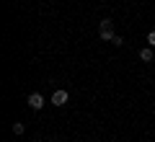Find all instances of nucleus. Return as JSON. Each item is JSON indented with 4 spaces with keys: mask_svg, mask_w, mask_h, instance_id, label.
<instances>
[{
    "mask_svg": "<svg viewBox=\"0 0 155 142\" xmlns=\"http://www.w3.org/2000/svg\"><path fill=\"white\" fill-rule=\"evenodd\" d=\"M147 44H150V47H155V31L147 34Z\"/></svg>",
    "mask_w": 155,
    "mask_h": 142,
    "instance_id": "obj_7",
    "label": "nucleus"
},
{
    "mask_svg": "<svg viewBox=\"0 0 155 142\" xmlns=\"http://www.w3.org/2000/svg\"><path fill=\"white\" fill-rule=\"evenodd\" d=\"M111 44H116V47H122V44H124V39H122V36H119V34H116V36H114V39H111Z\"/></svg>",
    "mask_w": 155,
    "mask_h": 142,
    "instance_id": "obj_5",
    "label": "nucleus"
},
{
    "mask_svg": "<svg viewBox=\"0 0 155 142\" xmlns=\"http://www.w3.org/2000/svg\"><path fill=\"white\" fill-rule=\"evenodd\" d=\"M140 60L142 62H153V47H142V49H140Z\"/></svg>",
    "mask_w": 155,
    "mask_h": 142,
    "instance_id": "obj_4",
    "label": "nucleus"
},
{
    "mask_svg": "<svg viewBox=\"0 0 155 142\" xmlns=\"http://www.w3.org/2000/svg\"><path fill=\"white\" fill-rule=\"evenodd\" d=\"M67 98H70L67 91H54V93H52V104H54V106H65Z\"/></svg>",
    "mask_w": 155,
    "mask_h": 142,
    "instance_id": "obj_3",
    "label": "nucleus"
},
{
    "mask_svg": "<svg viewBox=\"0 0 155 142\" xmlns=\"http://www.w3.org/2000/svg\"><path fill=\"white\" fill-rule=\"evenodd\" d=\"M13 132H16V134H21V132H23V124H21V121H16V124H13Z\"/></svg>",
    "mask_w": 155,
    "mask_h": 142,
    "instance_id": "obj_6",
    "label": "nucleus"
},
{
    "mask_svg": "<svg viewBox=\"0 0 155 142\" xmlns=\"http://www.w3.org/2000/svg\"><path fill=\"white\" fill-rule=\"evenodd\" d=\"M116 34H114V21L111 18H104L101 21V26H98V39L101 41H111Z\"/></svg>",
    "mask_w": 155,
    "mask_h": 142,
    "instance_id": "obj_1",
    "label": "nucleus"
},
{
    "mask_svg": "<svg viewBox=\"0 0 155 142\" xmlns=\"http://www.w3.org/2000/svg\"><path fill=\"white\" fill-rule=\"evenodd\" d=\"M28 106H31L34 111H39L44 106V96H41V93H31V96H28Z\"/></svg>",
    "mask_w": 155,
    "mask_h": 142,
    "instance_id": "obj_2",
    "label": "nucleus"
}]
</instances>
